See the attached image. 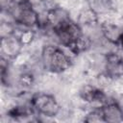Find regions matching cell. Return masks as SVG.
Instances as JSON below:
<instances>
[{
	"mask_svg": "<svg viewBox=\"0 0 123 123\" xmlns=\"http://www.w3.org/2000/svg\"><path fill=\"white\" fill-rule=\"evenodd\" d=\"M41 63L43 68L51 73L60 74L65 72L71 66V60L59 47L47 44L41 50Z\"/></svg>",
	"mask_w": 123,
	"mask_h": 123,
	"instance_id": "1",
	"label": "cell"
},
{
	"mask_svg": "<svg viewBox=\"0 0 123 123\" xmlns=\"http://www.w3.org/2000/svg\"><path fill=\"white\" fill-rule=\"evenodd\" d=\"M32 109L38 114L46 117H55L61 111L57 99L48 93H36L30 101Z\"/></svg>",
	"mask_w": 123,
	"mask_h": 123,
	"instance_id": "2",
	"label": "cell"
},
{
	"mask_svg": "<svg viewBox=\"0 0 123 123\" xmlns=\"http://www.w3.org/2000/svg\"><path fill=\"white\" fill-rule=\"evenodd\" d=\"M15 24L23 25L27 28H33L39 24V14L35 8L28 2L20 5H14L8 12Z\"/></svg>",
	"mask_w": 123,
	"mask_h": 123,
	"instance_id": "3",
	"label": "cell"
},
{
	"mask_svg": "<svg viewBox=\"0 0 123 123\" xmlns=\"http://www.w3.org/2000/svg\"><path fill=\"white\" fill-rule=\"evenodd\" d=\"M52 30L54 31V34L58 37L60 43L67 48H69L76 38L83 34L79 23L71 20V18L66 19L58 26L54 27Z\"/></svg>",
	"mask_w": 123,
	"mask_h": 123,
	"instance_id": "4",
	"label": "cell"
},
{
	"mask_svg": "<svg viewBox=\"0 0 123 123\" xmlns=\"http://www.w3.org/2000/svg\"><path fill=\"white\" fill-rule=\"evenodd\" d=\"M79 95L81 99L88 104L92 103H101L104 105L107 103V96L104 90L100 87H96L92 85H84L79 91Z\"/></svg>",
	"mask_w": 123,
	"mask_h": 123,
	"instance_id": "5",
	"label": "cell"
},
{
	"mask_svg": "<svg viewBox=\"0 0 123 123\" xmlns=\"http://www.w3.org/2000/svg\"><path fill=\"white\" fill-rule=\"evenodd\" d=\"M102 36L111 44L119 45L121 37H123V27L111 21H103L100 24Z\"/></svg>",
	"mask_w": 123,
	"mask_h": 123,
	"instance_id": "6",
	"label": "cell"
},
{
	"mask_svg": "<svg viewBox=\"0 0 123 123\" xmlns=\"http://www.w3.org/2000/svg\"><path fill=\"white\" fill-rule=\"evenodd\" d=\"M23 45L19 41L18 36H12L1 39V53L7 59L14 60L22 50Z\"/></svg>",
	"mask_w": 123,
	"mask_h": 123,
	"instance_id": "7",
	"label": "cell"
},
{
	"mask_svg": "<svg viewBox=\"0 0 123 123\" xmlns=\"http://www.w3.org/2000/svg\"><path fill=\"white\" fill-rule=\"evenodd\" d=\"M104 122L119 123L123 122V109L116 102H107L100 107Z\"/></svg>",
	"mask_w": 123,
	"mask_h": 123,
	"instance_id": "8",
	"label": "cell"
},
{
	"mask_svg": "<svg viewBox=\"0 0 123 123\" xmlns=\"http://www.w3.org/2000/svg\"><path fill=\"white\" fill-rule=\"evenodd\" d=\"M106 72L113 79L123 74V57L115 52H109L105 55Z\"/></svg>",
	"mask_w": 123,
	"mask_h": 123,
	"instance_id": "9",
	"label": "cell"
},
{
	"mask_svg": "<svg viewBox=\"0 0 123 123\" xmlns=\"http://www.w3.org/2000/svg\"><path fill=\"white\" fill-rule=\"evenodd\" d=\"M69 18L70 16L68 12L59 6H53L45 11V24L50 26L52 29Z\"/></svg>",
	"mask_w": 123,
	"mask_h": 123,
	"instance_id": "10",
	"label": "cell"
},
{
	"mask_svg": "<svg viewBox=\"0 0 123 123\" xmlns=\"http://www.w3.org/2000/svg\"><path fill=\"white\" fill-rule=\"evenodd\" d=\"M92 46V40L91 38L85 35L84 33L76 38V40L72 43V45L68 48L70 52L74 55H79L81 53H85L88 51Z\"/></svg>",
	"mask_w": 123,
	"mask_h": 123,
	"instance_id": "11",
	"label": "cell"
},
{
	"mask_svg": "<svg viewBox=\"0 0 123 123\" xmlns=\"http://www.w3.org/2000/svg\"><path fill=\"white\" fill-rule=\"evenodd\" d=\"M88 9L93 11L98 15L104 14L109 10L108 0H87Z\"/></svg>",
	"mask_w": 123,
	"mask_h": 123,
	"instance_id": "12",
	"label": "cell"
},
{
	"mask_svg": "<svg viewBox=\"0 0 123 123\" xmlns=\"http://www.w3.org/2000/svg\"><path fill=\"white\" fill-rule=\"evenodd\" d=\"M98 17H99V15L97 13H95L93 11H91L90 9L87 8L86 11L81 12V14L79 16V23H82L84 25L95 24L98 22Z\"/></svg>",
	"mask_w": 123,
	"mask_h": 123,
	"instance_id": "13",
	"label": "cell"
},
{
	"mask_svg": "<svg viewBox=\"0 0 123 123\" xmlns=\"http://www.w3.org/2000/svg\"><path fill=\"white\" fill-rule=\"evenodd\" d=\"M14 21H2L0 23V39L15 35Z\"/></svg>",
	"mask_w": 123,
	"mask_h": 123,
	"instance_id": "14",
	"label": "cell"
},
{
	"mask_svg": "<svg viewBox=\"0 0 123 123\" xmlns=\"http://www.w3.org/2000/svg\"><path fill=\"white\" fill-rule=\"evenodd\" d=\"M7 114L13 118V119H21V118H24V117H27L30 115V112L28 111V109L24 106H14L12 108H11L8 111H7Z\"/></svg>",
	"mask_w": 123,
	"mask_h": 123,
	"instance_id": "15",
	"label": "cell"
},
{
	"mask_svg": "<svg viewBox=\"0 0 123 123\" xmlns=\"http://www.w3.org/2000/svg\"><path fill=\"white\" fill-rule=\"evenodd\" d=\"M35 36H36L35 31L32 28H27L26 30H23L19 34L18 38H19V41L21 42V44L23 46H28L35 39Z\"/></svg>",
	"mask_w": 123,
	"mask_h": 123,
	"instance_id": "16",
	"label": "cell"
},
{
	"mask_svg": "<svg viewBox=\"0 0 123 123\" xmlns=\"http://www.w3.org/2000/svg\"><path fill=\"white\" fill-rule=\"evenodd\" d=\"M84 122L86 123H93V122H104L103 119V114L101 111L100 107L90 111L89 112H87L86 114V116L84 117Z\"/></svg>",
	"mask_w": 123,
	"mask_h": 123,
	"instance_id": "17",
	"label": "cell"
},
{
	"mask_svg": "<svg viewBox=\"0 0 123 123\" xmlns=\"http://www.w3.org/2000/svg\"><path fill=\"white\" fill-rule=\"evenodd\" d=\"M34 82H35V77L30 72H24L18 78V83L22 87H30L33 86Z\"/></svg>",
	"mask_w": 123,
	"mask_h": 123,
	"instance_id": "18",
	"label": "cell"
},
{
	"mask_svg": "<svg viewBox=\"0 0 123 123\" xmlns=\"http://www.w3.org/2000/svg\"><path fill=\"white\" fill-rule=\"evenodd\" d=\"M113 80L114 79L111 75H109L106 71L104 73H101V74H99L97 76V83H98L100 88L108 87V86H111L112 83H113Z\"/></svg>",
	"mask_w": 123,
	"mask_h": 123,
	"instance_id": "19",
	"label": "cell"
},
{
	"mask_svg": "<svg viewBox=\"0 0 123 123\" xmlns=\"http://www.w3.org/2000/svg\"><path fill=\"white\" fill-rule=\"evenodd\" d=\"M119 45H121V47H122V49H123V37H121V40H120V44Z\"/></svg>",
	"mask_w": 123,
	"mask_h": 123,
	"instance_id": "20",
	"label": "cell"
}]
</instances>
